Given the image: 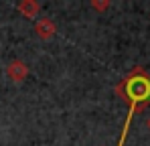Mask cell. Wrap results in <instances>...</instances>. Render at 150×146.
I'll return each instance as SVG.
<instances>
[{"instance_id": "3", "label": "cell", "mask_w": 150, "mask_h": 146, "mask_svg": "<svg viewBox=\"0 0 150 146\" xmlns=\"http://www.w3.org/2000/svg\"><path fill=\"white\" fill-rule=\"evenodd\" d=\"M26 75H28V69H26V65L23 61H12L10 65H8V77L12 79V81H23Z\"/></svg>"}, {"instance_id": "1", "label": "cell", "mask_w": 150, "mask_h": 146, "mask_svg": "<svg viewBox=\"0 0 150 146\" xmlns=\"http://www.w3.org/2000/svg\"><path fill=\"white\" fill-rule=\"evenodd\" d=\"M116 94L122 96L130 108H142L146 101H150V77L140 67H136L120 85H116Z\"/></svg>"}, {"instance_id": "6", "label": "cell", "mask_w": 150, "mask_h": 146, "mask_svg": "<svg viewBox=\"0 0 150 146\" xmlns=\"http://www.w3.org/2000/svg\"><path fill=\"white\" fill-rule=\"evenodd\" d=\"M146 126H148V130H150V118H148V122H146Z\"/></svg>"}, {"instance_id": "4", "label": "cell", "mask_w": 150, "mask_h": 146, "mask_svg": "<svg viewBox=\"0 0 150 146\" xmlns=\"http://www.w3.org/2000/svg\"><path fill=\"white\" fill-rule=\"evenodd\" d=\"M39 10H41V4L35 0H23L18 4V12H23V16H26V18H35Z\"/></svg>"}, {"instance_id": "5", "label": "cell", "mask_w": 150, "mask_h": 146, "mask_svg": "<svg viewBox=\"0 0 150 146\" xmlns=\"http://www.w3.org/2000/svg\"><path fill=\"white\" fill-rule=\"evenodd\" d=\"M91 6H93L96 10H105V8L110 6V2H108V0H103V2H91Z\"/></svg>"}, {"instance_id": "2", "label": "cell", "mask_w": 150, "mask_h": 146, "mask_svg": "<svg viewBox=\"0 0 150 146\" xmlns=\"http://www.w3.org/2000/svg\"><path fill=\"white\" fill-rule=\"evenodd\" d=\"M55 30H57V26H55V23H53L51 18H41L39 23L35 24V33H37L41 39H51V37L55 35Z\"/></svg>"}]
</instances>
